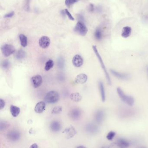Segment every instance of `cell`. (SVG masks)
<instances>
[{"mask_svg": "<svg viewBox=\"0 0 148 148\" xmlns=\"http://www.w3.org/2000/svg\"><path fill=\"white\" fill-rule=\"evenodd\" d=\"M117 92L119 96L122 101L125 102L130 106H132L134 103V99L132 96H128L125 94L122 90L120 87L117 88Z\"/></svg>", "mask_w": 148, "mask_h": 148, "instance_id": "cell-1", "label": "cell"}, {"mask_svg": "<svg viewBox=\"0 0 148 148\" xmlns=\"http://www.w3.org/2000/svg\"><path fill=\"white\" fill-rule=\"evenodd\" d=\"M59 99V94L57 92L54 90L48 92L45 97V101L50 104L55 103L57 102Z\"/></svg>", "mask_w": 148, "mask_h": 148, "instance_id": "cell-2", "label": "cell"}, {"mask_svg": "<svg viewBox=\"0 0 148 148\" xmlns=\"http://www.w3.org/2000/svg\"><path fill=\"white\" fill-rule=\"evenodd\" d=\"M93 50L95 52V54L96 55V56L97 57L98 59L99 60V62L100 63L101 66L104 72L105 73V76L106 77L108 83L110 85L111 84V80L110 77V75H109V73L108 72L107 70H106V67H105V65H104L103 61H102V59L101 57L100 56V53L98 52L97 48H96V46L93 45Z\"/></svg>", "mask_w": 148, "mask_h": 148, "instance_id": "cell-3", "label": "cell"}, {"mask_svg": "<svg viewBox=\"0 0 148 148\" xmlns=\"http://www.w3.org/2000/svg\"><path fill=\"white\" fill-rule=\"evenodd\" d=\"M21 133L18 130H12L7 133V139L11 142H16L21 138Z\"/></svg>", "mask_w": 148, "mask_h": 148, "instance_id": "cell-4", "label": "cell"}, {"mask_svg": "<svg viewBox=\"0 0 148 148\" xmlns=\"http://www.w3.org/2000/svg\"><path fill=\"white\" fill-rule=\"evenodd\" d=\"M1 52L5 57H8L12 55L15 52V48L14 46L8 44H5L1 47Z\"/></svg>", "mask_w": 148, "mask_h": 148, "instance_id": "cell-5", "label": "cell"}, {"mask_svg": "<svg viewBox=\"0 0 148 148\" xmlns=\"http://www.w3.org/2000/svg\"><path fill=\"white\" fill-rule=\"evenodd\" d=\"M74 31L82 36H85L87 33L88 29L84 23L81 21H79L76 25Z\"/></svg>", "mask_w": 148, "mask_h": 148, "instance_id": "cell-6", "label": "cell"}, {"mask_svg": "<svg viewBox=\"0 0 148 148\" xmlns=\"http://www.w3.org/2000/svg\"><path fill=\"white\" fill-rule=\"evenodd\" d=\"M81 114V110L78 108H74L70 111L69 116L72 120H76L80 118Z\"/></svg>", "mask_w": 148, "mask_h": 148, "instance_id": "cell-7", "label": "cell"}, {"mask_svg": "<svg viewBox=\"0 0 148 148\" xmlns=\"http://www.w3.org/2000/svg\"><path fill=\"white\" fill-rule=\"evenodd\" d=\"M32 86L35 88H38L41 86L43 83V79L41 76L39 75L35 76L31 78Z\"/></svg>", "mask_w": 148, "mask_h": 148, "instance_id": "cell-8", "label": "cell"}, {"mask_svg": "<svg viewBox=\"0 0 148 148\" xmlns=\"http://www.w3.org/2000/svg\"><path fill=\"white\" fill-rule=\"evenodd\" d=\"M111 73L116 78L122 80H127L130 78V75L129 74L126 73H121L116 71L114 70L111 69L110 70Z\"/></svg>", "mask_w": 148, "mask_h": 148, "instance_id": "cell-9", "label": "cell"}, {"mask_svg": "<svg viewBox=\"0 0 148 148\" xmlns=\"http://www.w3.org/2000/svg\"><path fill=\"white\" fill-rule=\"evenodd\" d=\"M105 116V113L103 110H98L95 113L94 119L97 124H101Z\"/></svg>", "mask_w": 148, "mask_h": 148, "instance_id": "cell-10", "label": "cell"}, {"mask_svg": "<svg viewBox=\"0 0 148 148\" xmlns=\"http://www.w3.org/2000/svg\"><path fill=\"white\" fill-rule=\"evenodd\" d=\"M51 43V40L47 36H43L40 39L39 44L40 47L43 49L48 47Z\"/></svg>", "mask_w": 148, "mask_h": 148, "instance_id": "cell-11", "label": "cell"}, {"mask_svg": "<svg viewBox=\"0 0 148 148\" xmlns=\"http://www.w3.org/2000/svg\"><path fill=\"white\" fill-rule=\"evenodd\" d=\"M86 129L88 133L91 134H96L99 132V128L94 124H89L86 125Z\"/></svg>", "mask_w": 148, "mask_h": 148, "instance_id": "cell-12", "label": "cell"}, {"mask_svg": "<svg viewBox=\"0 0 148 148\" xmlns=\"http://www.w3.org/2000/svg\"><path fill=\"white\" fill-rule=\"evenodd\" d=\"M61 124L58 121H53L51 122L50 125V130L53 132H57L61 130Z\"/></svg>", "mask_w": 148, "mask_h": 148, "instance_id": "cell-13", "label": "cell"}, {"mask_svg": "<svg viewBox=\"0 0 148 148\" xmlns=\"http://www.w3.org/2000/svg\"><path fill=\"white\" fill-rule=\"evenodd\" d=\"M72 63L75 67H81L83 63V60L81 56L79 55H76L72 60Z\"/></svg>", "mask_w": 148, "mask_h": 148, "instance_id": "cell-14", "label": "cell"}, {"mask_svg": "<svg viewBox=\"0 0 148 148\" xmlns=\"http://www.w3.org/2000/svg\"><path fill=\"white\" fill-rule=\"evenodd\" d=\"M46 109V103L45 102L40 101L36 104L34 111L37 114H41Z\"/></svg>", "mask_w": 148, "mask_h": 148, "instance_id": "cell-15", "label": "cell"}, {"mask_svg": "<svg viewBox=\"0 0 148 148\" xmlns=\"http://www.w3.org/2000/svg\"><path fill=\"white\" fill-rule=\"evenodd\" d=\"M87 76L84 73H81L77 76L76 77L75 81L78 84H83L87 80Z\"/></svg>", "mask_w": 148, "mask_h": 148, "instance_id": "cell-16", "label": "cell"}, {"mask_svg": "<svg viewBox=\"0 0 148 148\" xmlns=\"http://www.w3.org/2000/svg\"><path fill=\"white\" fill-rule=\"evenodd\" d=\"M134 112L131 109H122L120 112V116L122 117H130L133 115Z\"/></svg>", "mask_w": 148, "mask_h": 148, "instance_id": "cell-17", "label": "cell"}, {"mask_svg": "<svg viewBox=\"0 0 148 148\" xmlns=\"http://www.w3.org/2000/svg\"><path fill=\"white\" fill-rule=\"evenodd\" d=\"M10 112L13 117H16L19 115L21 112V109L17 106L11 105L10 106Z\"/></svg>", "mask_w": 148, "mask_h": 148, "instance_id": "cell-18", "label": "cell"}, {"mask_svg": "<svg viewBox=\"0 0 148 148\" xmlns=\"http://www.w3.org/2000/svg\"><path fill=\"white\" fill-rule=\"evenodd\" d=\"M116 144L119 147L122 148H126L129 147L130 145V142L122 138L119 139L117 140Z\"/></svg>", "mask_w": 148, "mask_h": 148, "instance_id": "cell-19", "label": "cell"}, {"mask_svg": "<svg viewBox=\"0 0 148 148\" xmlns=\"http://www.w3.org/2000/svg\"><path fill=\"white\" fill-rule=\"evenodd\" d=\"M99 87L100 94H101L102 100L103 102H104L106 100V93H105V88L104 86L103 83L102 82H99Z\"/></svg>", "mask_w": 148, "mask_h": 148, "instance_id": "cell-20", "label": "cell"}, {"mask_svg": "<svg viewBox=\"0 0 148 148\" xmlns=\"http://www.w3.org/2000/svg\"><path fill=\"white\" fill-rule=\"evenodd\" d=\"M132 29L131 28L128 26H126L122 29V36L124 38H127L129 37L131 35Z\"/></svg>", "mask_w": 148, "mask_h": 148, "instance_id": "cell-21", "label": "cell"}, {"mask_svg": "<svg viewBox=\"0 0 148 148\" xmlns=\"http://www.w3.org/2000/svg\"><path fill=\"white\" fill-rule=\"evenodd\" d=\"M70 98L73 101L79 102L81 100L82 97L79 93H74L71 94Z\"/></svg>", "mask_w": 148, "mask_h": 148, "instance_id": "cell-22", "label": "cell"}, {"mask_svg": "<svg viewBox=\"0 0 148 148\" xmlns=\"http://www.w3.org/2000/svg\"><path fill=\"white\" fill-rule=\"evenodd\" d=\"M63 132H65L67 134V137L69 138L73 137L74 135H75L76 133H77L73 127H70V128L66 129Z\"/></svg>", "mask_w": 148, "mask_h": 148, "instance_id": "cell-23", "label": "cell"}, {"mask_svg": "<svg viewBox=\"0 0 148 148\" xmlns=\"http://www.w3.org/2000/svg\"><path fill=\"white\" fill-rule=\"evenodd\" d=\"M19 39L21 46L23 47H26L27 46V39L26 36L23 34H21L19 35Z\"/></svg>", "mask_w": 148, "mask_h": 148, "instance_id": "cell-24", "label": "cell"}, {"mask_svg": "<svg viewBox=\"0 0 148 148\" xmlns=\"http://www.w3.org/2000/svg\"><path fill=\"white\" fill-rule=\"evenodd\" d=\"M26 53L23 50H20L17 51L16 55V58L17 60H22L26 57Z\"/></svg>", "mask_w": 148, "mask_h": 148, "instance_id": "cell-25", "label": "cell"}, {"mask_svg": "<svg viewBox=\"0 0 148 148\" xmlns=\"http://www.w3.org/2000/svg\"><path fill=\"white\" fill-rule=\"evenodd\" d=\"M54 64H55L54 62L52 60H48L45 63V70L46 71H49L50 70L51 68L53 67Z\"/></svg>", "mask_w": 148, "mask_h": 148, "instance_id": "cell-26", "label": "cell"}, {"mask_svg": "<svg viewBox=\"0 0 148 148\" xmlns=\"http://www.w3.org/2000/svg\"><path fill=\"white\" fill-rule=\"evenodd\" d=\"M64 66H65V61L64 59L61 57H60L58 58L57 61V66L60 69H63L64 68Z\"/></svg>", "mask_w": 148, "mask_h": 148, "instance_id": "cell-27", "label": "cell"}, {"mask_svg": "<svg viewBox=\"0 0 148 148\" xmlns=\"http://www.w3.org/2000/svg\"><path fill=\"white\" fill-rule=\"evenodd\" d=\"M1 66L3 69L5 70L8 69L10 67V62L8 60H4L2 63Z\"/></svg>", "mask_w": 148, "mask_h": 148, "instance_id": "cell-28", "label": "cell"}, {"mask_svg": "<svg viewBox=\"0 0 148 148\" xmlns=\"http://www.w3.org/2000/svg\"><path fill=\"white\" fill-rule=\"evenodd\" d=\"M95 36L96 38L98 40H100L102 38V34L100 28H97L95 31Z\"/></svg>", "mask_w": 148, "mask_h": 148, "instance_id": "cell-29", "label": "cell"}, {"mask_svg": "<svg viewBox=\"0 0 148 148\" xmlns=\"http://www.w3.org/2000/svg\"><path fill=\"white\" fill-rule=\"evenodd\" d=\"M9 126V125L8 122L5 121H1L0 124V130L1 131H2L3 130L6 129Z\"/></svg>", "mask_w": 148, "mask_h": 148, "instance_id": "cell-30", "label": "cell"}, {"mask_svg": "<svg viewBox=\"0 0 148 148\" xmlns=\"http://www.w3.org/2000/svg\"><path fill=\"white\" fill-rule=\"evenodd\" d=\"M62 111V108L61 106H56L53 108L52 111V114H60Z\"/></svg>", "mask_w": 148, "mask_h": 148, "instance_id": "cell-31", "label": "cell"}, {"mask_svg": "<svg viewBox=\"0 0 148 148\" xmlns=\"http://www.w3.org/2000/svg\"><path fill=\"white\" fill-rule=\"evenodd\" d=\"M116 135V132L114 131H110L108 133L107 135L106 136V138L109 140H112L114 139Z\"/></svg>", "mask_w": 148, "mask_h": 148, "instance_id": "cell-32", "label": "cell"}, {"mask_svg": "<svg viewBox=\"0 0 148 148\" xmlns=\"http://www.w3.org/2000/svg\"><path fill=\"white\" fill-rule=\"evenodd\" d=\"M77 0H66L65 4L67 6L70 7L71 5L77 2Z\"/></svg>", "mask_w": 148, "mask_h": 148, "instance_id": "cell-33", "label": "cell"}, {"mask_svg": "<svg viewBox=\"0 0 148 148\" xmlns=\"http://www.w3.org/2000/svg\"><path fill=\"white\" fill-rule=\"evenodd\" d=\"M65 11L66 14L68 16V18L69 19L71 20V21H74V17H73L72 15H71V14H70V13L67 9H65Z\"/></svg>", "mask_w": 148, "mask_h": 148, "instance_id": "cell-34", "label": "cell"}, {"mask_svg": "<svg viewBox=\"0 0 148 148\" xmlns=\"http://www.w3.org/2000/svg\"><path fill=\"white\" fill-rule=\"evenodd\" d=\"M5 101L3 99H1V100H0V109L2 110V109H3L5 106Z\"/></svg>", "mask_w": 148, "mask_h": 148, "instance_id": "cell-35", "label": "cell"}, {"mask_svg": "<svg viewBox=\"0 0 148 148\" xmlns=\"http://www.w3.org/2000/svg\"><path fill=\"white\" fill-rule=\"evenodd\" d=\"M14 14V12L12 11V12L9 13L8 14H5V16H4V17L5 18H10V17H12Z\"/></svg>", "mask_w": 148, "mask_h": 148, "instance_id": "cell-36", "label": "cell"}, {"mask_svg": "<svg viewBox=\"0 0 148 148\" xmlns=\"http://www.w3.org/2000/svg\"><path fill=\"white\" fill-rule=\"evenodd\" d=\"M38 147V146H37V145L36 143H34L30 146V148H37Z\"/></svg>", "mask_w": 148, "mask_h": 148, "instance_id": "cell-37", "label": "cell"}, {"mask_svg": "<svg viewBox=\"0 0 148 148\" xmlns=\"http://www.w3.org/2000/svg\"><path fill=\"white\" fill-rule=\"evenodd\" d=\"M29 0H26V6H27V8H29L28 5H29Z\"/></svg>", "mask_w": 148, "mask_h": 148, "instance_id": "cell-38", "label": "cell"}, {"mask_svg": "<svg viewBox=\"0 0 148 148\" xmlns=\"http://www.w3.org/2000/svg\"><path fill=\"white\" fill-rule=\"evenodd\" d=\"M90 11H93V4H90Z\"/></svg>", "mask_w": 148, "mask_h": 148, "instance_id": "cell-39", "label": "cell"}, {"mask_svg": "<svg viewBox=\"0 0 148 148\" xmlns=\"http://www.w3.org/2000/svg\"><path fill=\"white\" fill-rule=\"evenodd\" d=\"M81 147H82V148H83V147H84V146H78L77 148H81Z\"/></svg>", "mask_w": 148, "mask_h": 148, "instance_id": "cell-40", "label": "cell"}, {"mask_svg": "<svg viewBox=\"0 0 148 148\" xmlns=\"http://www.w3.org/2000/svg\"></svg>", "mask_w": 148, "mask_h": 148, "instance_id": "cell-41", "label": "cell"}]
</instances>
